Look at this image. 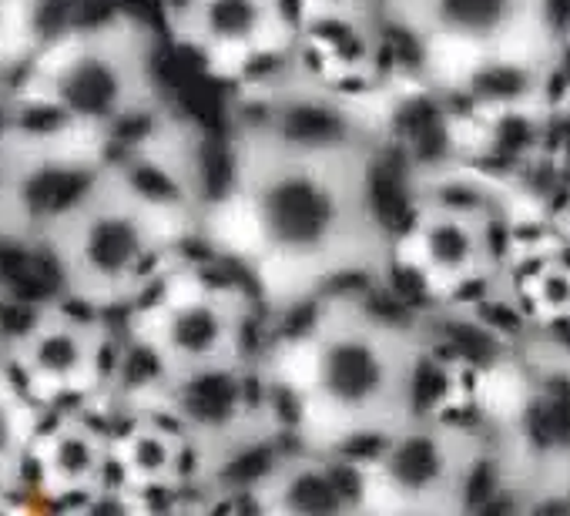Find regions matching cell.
Segmentation results:
<instances>
[{
    "mask_svg": "<svg viewBox=\"0 0 570 516\" xmlns=\"http://www.w3.org/2000/svg\"><path fill=\"white\" fill-rule=\"evenodd\" d=\"M383 141H296L232 121L202 245L258 296L272 329L393 269L380 201Z\"/></svg>",
    "mask_w": 570,
    "mask_h": 516,
    "instance_id": "1",
    "label": "cell"
},
{
    "mask_svg": "<svg viewBox=\"0 0 570 516\" xmlns=\"http://www.w3.org/2000/svg\"><path fill=\"white\" fill-rule=\"evenodd\" d=\"M275 329L265 366L296 443L366 453L426 409L423 376L433 366L426 319L393 296L386 276L340 289Z\"/></svg>",
    "mask_w": 570,
    "mask_h": 516,
    "instance_id": "2",
    "label": "cell"
},
{
    "mask_svg": "<svg viewBox=\"0 0 570 516\" xmlns=\"http://www.w3.org/2000/svg\"><path fill=\"white\" fill-rule=\"evenodd\" d=\"M195 245L202 225L145 195L108 158L55 218L35 258L51 276V292L121 319Z\"/></svg>",
    "mask_w": 570,
    "mask_h": 516,
    "instance_id": "3",
    "label": "cell"
},
{
    "mask_svg": "<svg viewBox=\"0 0 570 516\" xmlns=\"http://www.w3.org/2000/svg\"><path fill=\"white\" fill-rule=\"evenodd\" d=\"M158 58L161 38L141 14H85L0 88V108L78 121L118 141L171 105Z\"/></svg>",
    "mask_w": 570,
    "mask_h": 516,
    "instance_id": "4",
    "label": "cell"
},
{
    "mask_svg": "<svg viewBox=\"0 0 570 516\" xmlns=\"http://www.w3.org/2000/svg\"><path fill=\"white\" fill-rule=\"evenodd\" d=\"M121 329L128 346L125 379L171 383L258 356L272 322L252 286L232 266L215 255L212 262L185 255L121 316Z\"/></svg>",
    "mask_w": 570,
    "mask_h": 516,
    "instance_id": "5",
    "label": "cell"
},
{
    "mask_svg": "<svg viewBox=\"0 0 570 516\" xmlns=\"http://www.w3.org/2000/svg\"><path fill=\"white\" fill-rule=\"evenodd\" d=\"M380 18L420 85L450 101L487 78L540 71L567 11L560 0H383Z\"/></svg>",
    "mask_w": 570,
    "mask_h": 516,
    "instance_id": "6",
    "label": "cell"
},
{
    "mask_svg": "<svg viewBox=\"0 0 570 516\" xmlns=\"http://www.w3.org/2000/svg\"><path fill=\"white\" fill-rule=\"evenodd\" d=\"M370 509L470 513L510 499L507 469L487 419L450 413L446 403L416 409L363 453Z\"/></svg>",
    "mask_w": 570,
    "mask_h": 516,
    "instance_id": "7",
    "label": "cell"
},
{
    "mask_svg": "<svg viewBox=\"0 0 570 516\" xmlns=\"http://www.w3.org/2000/svg\"><path fill=\"white\" fill-rule=\"evenodd\" d=\"M111 151L115 138L98 128L0 108V251L35 258L55 218Z\"/></svg>",
    "mask_w": 570,
    "mask_h": 516,
    "instance_id": "8",
    "label": "cell"
},
{
    "mask_svg": "<svg viewBox=\"0 0 570 516\" xmlns=\"http://www.w3.org/2000/svg\"><path fill=\"white\" fill-rule=\"evenodd\" d=\"M8 366L45 413H108L128 369L121 319L48 292L14 316Z\"/></svg>",
    "mask_w": 570,
    "mask_h": 516,
    "instance_id": "9",
    "label": "cell"
},
{
    "mask_svg": "<svg viewBox=\"0 0 570 516\" xmlns=\"http://www.w3.org/2000/svg\"><path fill=\"white\" fill-rule=\"evenodd\" d=\"M500 198L487 191L456 195L446 185L420 181L403 231L393 235V269H406L436 306L480 299L503 272Z\"/></svg>",
    "mask_w": 570,
    "mask_h": 516,
    "instance_id": "10",
    "label": "cell"
},
{
    "mask_svg": "<svg viewBox=\"0 0 570 516\" xmlns=\"http://www.w3.org/2000/svg\"><path fill=\"white\" fill-rule=\"evenodd\" d=\"M165 34L212 75L248 81L296 48V0H161Z\"/></svg>",
    "mask_w": 570,
    "mask_h": 516,
    "instance_id": "11",
    "label": "cell"
},
{
    "mask_svg": "<svg viewBox=\"0 0 570 516\" xmlns=\"http://www.w3.org/2000/svg\"><path fill=\"white\" fill-rule=\"evenodd\" d=\"M31 496L68 506L91 509L115 499V456H111V423L105 409H55L35 439Z\"/></svg>",
    "mask_w": 570,
    "mask_h": 516,
    "instance_id": "12",
    "label": "cell"
},
{
    "mask_svg": "<svg viewBox=\"0 0 570 516\" xmlns=\"http://www.w3.org/2000/svg\"><path fill=\"white\" fill-rule=\"evenodd\" d=\"M115 499L148 503L155 496H185L195 486V456L178 423L158 406L115 396L108 406Z\"/></svg>",
    "mask_w": 570,
    "mask_h": 516,
    "instance_id": "13",
    "label": "cell"
},
{
    "mask_svg": "<svg viewBox=\"0 0 570 516\" xmlns=\"http://www.w3.org/2000/svg\"><path fill=\"white\" fill-rule=\"evenodd\" d=\"M248 506L278 516L370 513L363 453L320 449L289 439L252 486Z\"/></svg>",
    "mask_w": 570,
    "mask_h": 516,
    "instance_id": "14",
    "label": "cell"
},
{
    "mask_svg": "<svg viewBox=\"0 0 570 516\" xmlns=\"http://www.w3.org/2000/svg\"><path fill=\"white\" fill-rule=\"evenodd\" d=\"M45 416V406L18 383L11 366H0V509L31 499L28 473Z\"/></svg>",
    "mask_w": 570,
    "mask_h": 516,
    "instance_id": "15",
    "label": "cell"
},
{
    "mask_svg": "<svg viewBox=\"0 0 570 516\" xmlns=\"http://www.w3.org/2000/svg\"><path fill=\"white\" fill-rule=\"evenodd\" d=\"M540 98L550 115L570 118V14L540 58Z\"/></svg>",
    "mask_w": 570,
    "mask_h": 516,
    "instance_id": "16",
    "label": "cell"
},
{
    "mask_svg": "<svg viewBox=\"0 0 570 516\" xmlns=\"http://www.w3.org/2000/svg\"><path fill=\"white\" fill-rule=\"evenodd\" d=\"M299 21L323 18H380L383 0H296Z\"/></svg>",
    "mask_w": 570,
    "mask_h": 516,
    "instance_id": "17",
    "label": "cell"
},
{
    "mask_svg": "<svg viewBox=\"0 0 570 516\" xmlns=\"http://www.w3.org/2000/svg\"><path fill=\"white\" fill-rule=\"evenodd\" d=\"M14 316H18V302H14V289L0 276V366H8V343H11V329H14Z\"/></svg>",
    "mask_w": 570,
    "mask_h": 516,
    "instance_id": "18",
    "label": "cell"
}]
</instances>
